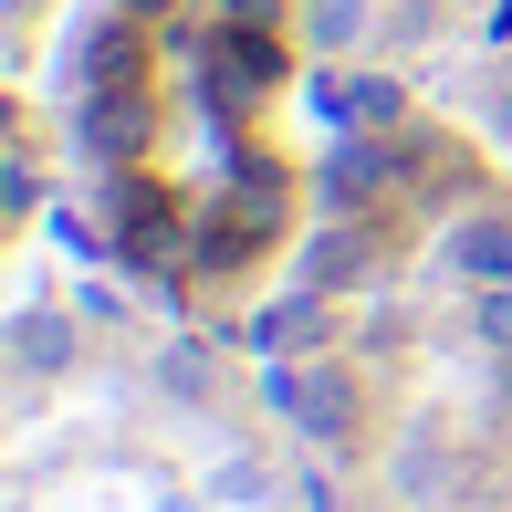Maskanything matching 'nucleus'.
Masks as SVG:
<instances>
[{
	"mask_svg": "<svg viewBox=\"0 0 512 512\" xmlns=\"http://www.w3.org/2000/svg\"><path fill=\"white\" fill-rule=\"evenodd\" d=\"M324 115H335V126L387 136V126H398V84H377V74H345V84H324Z\"/></svg>",
	"mask_w": 512,
	"mask_h": 512,
	"instance_id": "3",
	"label": "nucleus"
},
{
	"mask_svg": "<svg viewBox=\"0 0 512 512\" xmlns=\"http://www.w3.org/2000/svg\"><path fill=\"white\" fill-rule=\"evenodd\" d=\"M450 262L471 272L481 293H492V283H512V220H471V230H460V251H450Z\"/></svg>",
	"mask_w": 512,
	"mask_h": 512,
	"instance_id": "4",
	"label": "nucleus"
},
{
	"mask_svg": "<svg viewBox=\"0 0 512 512\" xmlns=\"http://www.w3.org/2000/svg\"><path fill=\"white\" fill-rule=\"evenodd\" d=\"M63 356H74V335H63V314H21V366H63Z\"/></svg>",
	"mask_w": 512,
	"mask_h": 512,
	"instance_id": "5",
	"label": "nucleus"
},
{
	"mask_svg": "<svg viewBox=\"0 0 512 512\" xmlns=\"http://www.w3.org/2000/svg\"><path fill=\"white\" fill-rule=\"evenodd\" d=\"M126 11H157V0H126Z\"/></svg>",
	"mask_w": 512,
	"mask_h": 512,
	"instance_id": "6",
	"label": "nucleus"
},
{
	"mask_svg": "<svg viewBox=\"0 0 512 512\" xmlns=\"http://www.w3.org/2000/svg\"><path fill=\"white\" fill-rule=\"evenodd\" d=\"M262 398L314 439H345L356 429V398H345V366H262Z\"/></svg>",
	"mask_w": 512,
	"mask_h": 512,
	"instance_id": "1",
	"label": "nucleus"
},
{
	"mask_svg": "<svg viewBox=\"0 0 512 512\" xmlns=\"http://www.w3.org/2000/svg\"><path fill=\"white\" fill-rule=\"evenodd\" d=\"M283 84V53L262 42V21H230L220 42H209V95H220V115H251Z\"/></svg>",
	"mask_w": 512,
	"mask_h": 512,
	"instance_id": "2",
	"label": "nucleus"
}]
</instances>
